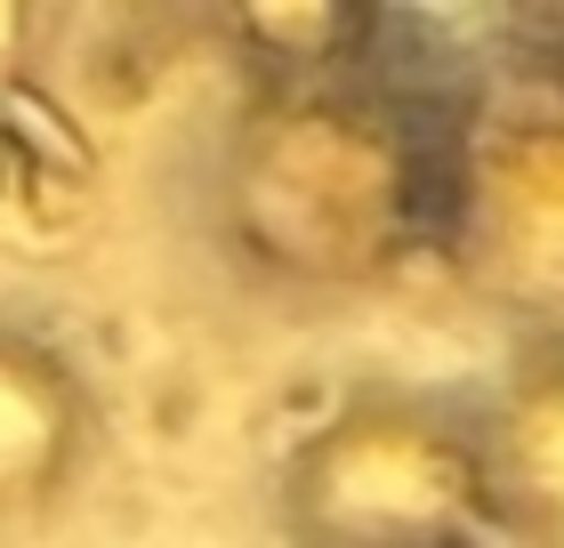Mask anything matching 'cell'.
Returning <instances> with one entry per match:
<instances>
[{
  "mask_svg": "<svg viewBox=\"0 0 564 548\" xmlns=\"http://www.w3.org/2000/svg\"><path fill=\"white\" fill-rule=\"evenodd\" d=\"M210 234L235 275L299 299L395 282L435 243V106L347 82H259L210 162Z\"/></svg>",
  "mask_w": 564,
  "mask_h": 548,
  "instance_id": "obj_1",
  "label": "cell"
},
{
  "mask_svg": "<svg viewBox=\"0 0 564 548\" xmlns=\"http://www.w3.org/2000/svg\"><path fill=\"white\" fill-rule=\"evenodd\" d=\"M484 540L564 548V331H517L476 387Z\"/></svg>",
  "mask_w": 564,
  "mask_h": 548,
  "instance_id": "obj_5",
  "label": "cell"
},
{
  "mask_svg": "<svg viewBox=\"0 0 564 548\" xmlns=\"http://www.w3.org/2000/svg\"><path fill=\"white\" fill-rule=\"evenodd\" d=\"M33 41H41L33 9H0V82H17V73L33 65Z\"/></svg>",
  "mask_w": 564,
  "mask_h": 548,
  "instance_id": "obj_6",
  "label": "cell"
},
{
  "mask_svg": "<svg viewBox=\"0 0 564 548\" xmlns=\"http://www.w3.org/2000/svg\"><path fill=\"white\" fill-rule=\"evenodd\" d=\"M435 250L517 331H564V33H500L435 97Z\"/></svg>",
  "mask_w": 564,
  "mask_h": 548,
  "instance_id": "obj_2",
  "label": "cell"
},
{
  "mask_svg": "<svg viewBox=\"0 0 564 548\" xmlns=\"http://www.w3.org/2000/svg\"><path fill=\"white\" fill-rule=\"evenodd\" d=\"M106 411L65 339L0 315V540L57 525L89 484Z\"/></svg>",
  "mask_w": 564,
  "mask_h": 548,
  "instance_id": "obj_4",
  "label": "cell"
},
{
  "mask_svg": "<svg viewBox=\"0 0 564 548\" xmlns=\"http://www.w3.org/2000/svg\"><path fill=\"white\" fill-rule=\"evenodd\" d=\"M291 548H484L476 387L355 379L274 468Z\"/></svg>",
  "mask_w": 564,
  "mask_h": 548,
  "instance_id": "obj_3",
  "label": "cell"
}]
</instances>
